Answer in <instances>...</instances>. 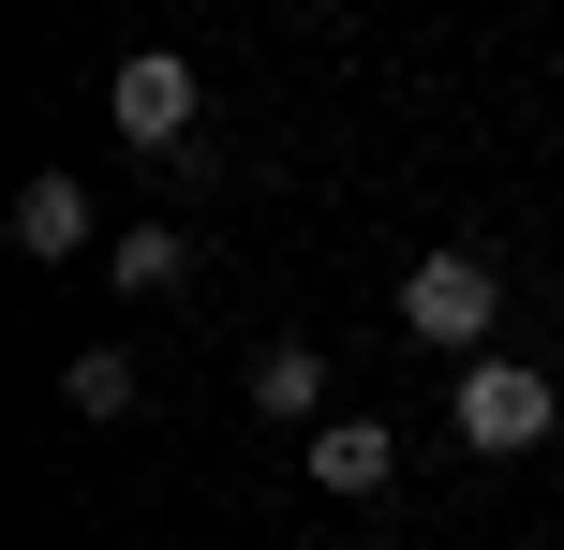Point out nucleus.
<instances>
[{"label": "nucleus", "instance_id": "nucleus-7", "mask_svg": "<svg viewBox=\"0 0 564 550\" xmlns=\"http://www.w3.org/2000/svg\"><path fill=\"white\" fill-rule=\"evenodd\" d=\"M105 268L134 298H164V283H194V238H178V224H134V238H105Z\"/></svg>", "mask_w": 564, "mask_h": 550}, {"label": "nucleus", "instance_id": "nucleus-6", "mask_svg": "<svg viewBox=\"0 0 564 550\" xmlns=\"http://www.w3.org/2000/svg\"><path fill=\"white\" fill-rule=\"evenodd\" d=\"M253 402L268 417H312V402H327V357H312V343H253ZM312 432H327V417H312Z\"/></svg>", "mask_w": 564, "mask_h": 550}, {"label": "nucleus", "instance_id": "nucleus-2", "mask_svg": "<svg viewBox=\"0 0 564 550\" xmlns=\"http://www.w3.org/2000/svg\"><path fill=\"white\" fill-rule=\"evenodd\" d=\"M446 417H460V446H476V462H520V446H550V417H564V387L535 373V357H460V387H446Z\"/></svg>", "mask_w": 564, "mask_h": 550}, {"label": "nucleus", "instance_id": "nucleus-3", "mask_svg": "<svg viewBox=\"0 0 564 550\" xmlns=\"http://www.w3.org/2000/svg\"><path fill=\"white\" fill-rule=\"evenodd\" d=\"M194 60L178 45H134L119 60V89H105V119H119V149H149V164H194Z\"/></svg>", "mask_w": 564, "mask_h": 550}, {"label": "nucleus", "instance_id": "nucleus-5", "mask_svg": "<svg viewBox=\"0 0 564 550\" xmlns=\"http://www.w3.org/2000/svg\"><path fill=\"white\" fill-rule=\"evenodd\" d=\"M15 254H30V268H75V254H89V194H75L59 164L15 194Z\"/></svg>", "mask_w": 564, "mask_h": 550}, {"label": "nucleus", "instance_id": "nucleus-8", "mask_svg": "<svg viewBox=\"0 0 564 550\" xmlns=\"http://www.w3.org/2000/svg\"><path fill=\"white\" fill-rule=\"evenodd\" d=\"M59 402H75V417H134V357H105V343L59 357Z\"/></svg>", "mask_w": 564, "mask_h": 550}, {"label": "nucleus", "instance_id": "nucleus-4", "mask_svg": "<svg viewBox=\"0 0 564 550\" xmlns=\"http://www.w3.org/2000/svg\"><path fill=\"white\" fill-rule=\"evenodd\" d=\"M312 476H327V506L401 492V432H387V417H327V432H312Z\"/></svg>", "mask_w": 564, "mask_h": 550}, {"label": "nucleus", "instance_id": "nucleus-1", "mask_svg": "<svg viewBox=\"0 0 564 550\" xmlns=\"http://www.w3.org/2000/svg\"><path fill=\"white\" fill-rule=\"evenodd\" d=\"M490 313H506V268H490V254H460V238L401 268V343H431V357H476V343H490Z\"/></svg>", "mask_w": 564, "mask_h": 550}]
</instances>
